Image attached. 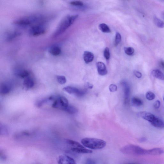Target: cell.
<instances>
[{"instance_id":"6da1fadb","label":"cell","mask_w":164,"mask_h":164,"mask_svg":"<svg viewBox=\"0 0 164 164\" xmlns=\"http://www.w3.org/2000/svg\"><path fill=\"white\" fill-rule=\"evenodd\" d=\"M48 18L40 14L31 15L22 17L14 22L16 25L21 27H27L41 23H46L48 21Z\"/></svg>"},{"instance_id":"7a4b0ae2","label":"cell","mask_w":164,"mask_h":164,"mask_svg":"<svg viewBox=\"0 0 164 164\" xmlns=\"http://www.w3.org/2000/svg\"><path fill=\"white\" fill-rule=\"evenodd\" d=\"M78 17V15H68L66 16L60 23L55 32L53 34L54 38H57L67 30L72 25L73 22Z\"/></svg>"},{"instance_id":"3957f363","label":"cell","mask_w":164,"mask_h":164,"mask_svg":"<svg viewBox=\"0 0 164 164\" xmlns=\"http://www.w3.org/2000/svg\"><path fill=\"white\" fill-rule=\"evenodd\" d=\"M83 145L88 148L97 150L104 148L106 145L105 141L91 137L83 138L81 141Z\"/></svg>"},{"instance_id":"277c9868","label":"cell","mask_w":164,"mask_h":164,"mask_svg":"<svg viewBox=\"0 0 164 164\" xmlns=\"http://www.w3.org/2000/svg\"><path fill=\"white\" fill-rule=\"evenodd\" d=\"M121 152L126 154L140 155L147 154V150L140 147L134 145L129 144L123 147L120 149Z\"/></svg>"},{"instance_id":"5b68a950","label":"cell","mask_w":164,"mask_h":164,"mask_svg":"<svg viewBox=\"0 0 164 164\" xmlns=\"http://www.w3.org/2000/svg\"><path fill=\"white\" fill-rule=\"evenodd\" d=\"M69 105L67 99L64 97L60 96L55 98L53 101L52 107L64 111Z\"/></svg>"},{"instance_id":"8992f818","label":"cell","mask_w":164,"mask_h":164,"mask_svg":"<svg viewBox=\"0 0 164 164\" xmlns=\"http://www.w3.org/2000/svg\"><path fill=\"white\" fill-rule=\"evenodd\" d=\"M46 23H41L33 26L29 31L31 35L37 36L42 35L46 32Z\"/></svg>"},{"instance_id":"52a82bcc","label":"cell","mask_w":164,"mask_h":164,"mask_svg":"<svg viewBox=\"0 0 164 164\" xmlns=\"http://www.w3.org/2000/svg\"><path fill=\"white\" fill-rule=\"evenodd\" d=\"M63 90L69 94L74 95L78 97L84 96L87 91L86 89L79 90L76 87L70 86L64 88H63Z\"/></svg>"},{"instance_id":"ba28073f","label":"cell","mask_w":164,"mask_h":164,"mask_svg":"<svg viewBox=\"0 0 164 164\" xmlns=\"http://www.w3.org/2000/svg\"><path fill=\"white\" fill-rule=\"evenodd\" d=\"M137 115L138 116L148 121L150 123L152 122L156 117V116L153 114L145 111L139 112L137 113Z\"/></svg>"},{"instance_id":"9c48e42d","label":"cell","mask_w":164,"mask_h":164,"mask_svg":"<svg viewBox=\"0 0 164 164\" xmlns=\"http://www.w3.org/2000/svg\"><path fill=\"white\" fill-rule=\"evenodd\" d=\"M57 162L59 164H76L75 161L73 158L67 155H60L57 159Z\"/></svg>"},{"instance_id":"30bf717a","label":"cell","mask_w":164,"mask_h":164,"mask_svg":"<svg viewBox=\"0 0 164 164\" xmlns=\"http://www.w3.org/2000/svg\"><path fill=\"white\" fill-rule=\"evenodd\" d=\"M123 86L124 92V103L127 104L129 101V99L130 93V88L128 83L125 82H123L122 83Z\"/></svg>"},{"instance_id":"8fae6325","label":"cell","mask_w":164,"mask_h":164,"mask_svg":"<svg viewBox=\"0 0 164 164\" xmlns=\"http://www.w3.org/2000/svg\"><path fill=\"white\" fill-rule=\"evenodd\" d=\"M98 73L100 76H104L108 73V71L105 64L101 62L96 63Z\"/></svg>"},{"instance_id":"7c38bea8","label":"cell","mask_w":164,"mask_h":164,"mask_svg":"<svg viewBox=\"0 0 164 164\" xmlns=\"http://www.w3.org/2000/svg\"><path fill=\"white\" fill-rule=\"evenodd\" d=\"M55 97L51 96L39 101L36 103V105L37 108H41L43 105L52 101H53Z\"/></svg>"},{"instance_id":"4fadbf2b","label":"cell","mask_w":164,"mask_h":164,"mask_svg":"<svg viewBox=\"0 0 164 164\" xmlns=\"http://www.w3.org/2000/svg\"><path fill=\"white\" fill-rule=\"evenodd\" d=\"M151 123L155 127L159 128H164V120L157 116L155 117Z\"/></svg>"},{"instance_id":"5bb4252c","label":"cell","mask_w":164,"mask_h":164,"mask_svg":"<svg viewBox=\"0 0 164 164\" xmlns=\"http://www.w3.org/2000/svg\"><path fill=\"white\" fill-rule=\"evenodd\" d=\"M35 84L33 80L30 77H27L25 78L23 82L24 87L28 90L32 88Z\"/></svg>"},{"instance_id":"9a60e30c","label":"cell","mask_w":164,"mask_h":164,"mask_svg":"<svg viewBox=\"0 0 164 164\" xmlns=\"http://www.w3.org/2000/svg\"><path fill=\"white\" fill-rule=\"evenodd\" d=\"M11 90V86L8 83H2L1 84V94H7L10 93Z\"/></svg>"},{"instance_id":"2e32d148","label":"cell","mask_w":164,"mask_h":164,"mask_svg":"<svg viewBox=\"0 0 164 164\" xmlns=\"http://www.w3.org/2000/svg\"><path fill=\"white\" fill-rule=\"evenodd\" d=\"M83 59L86 64L93 61L94 59V55L93 54L88 51H85L83 54Z\"/></svg>"},{"instance_id":"e0dca14e","label":"cell","mask_w":164,"mask_h":164,"mask_svg":"<svg viewBox=\"0 0 164 164\" xmlns=\"http://www.w3.org/2000/svg\"><path fill=\"white\" fill-rule=\"evenodd\" d=\"M164 153V151L161 148H154L147 150V154L157 155L162 154Z\"/></svg>"},{"instance_id":"ac0fdd59","label":"cell","mask_w":164,"mask_h":164,"mask_svg":"<svg viewBox=\"0 0 164 164\" xmlns=\"http://www.w3.org/2000/svg\"><path fill=\"white\" fill-rule=\"evenodd\" d=\"M71 150L73 152L79 154H89L93 152V151L90 149L84 148H72Z\"/></svg>"},{"instance_id":"d6986e66","label":"cell","mask_w":164,"mask_h":164,"mask_svg":"<svg viewBox=\"0 0 164 164\" xmlns=\"http://www.w3.org/2000/svg\"><path fill=\"white\" fill-rule=\"evenodd\" d=\"M152 74L155 78L161 80H164V74L158 69H155L152 71Z\"/></svg>"},{"instance_id":"ffe728a7","label":"cell","mask_w":164,"mask_h":164,"mask_svg":"<svg viewBox=\"0 0 164 164\" xmlns=\"http://www.w3.org/2000/svg\"><path fill=\"white\" fill-rule=\"evenodd\" d=\"M49 52L52 55L56 56H59L61 54V50L59 47L55 46L51 47Z\"/></svg>"},{"instance_id":"44dd1931","label":"cell","mask_w":164,"mask_h":164,"mask_svg":"<svg viewBox=\"0 0 164 164\" xmlns=\"http://www.w3.org/2000/svg\"><path fill=\"white\" fill-rule=\"evenodd\" d=\"M65 142L69 145L73 146V148H84V146L76 141L69 139H66Z\"/></svg>"},{"instance_id":"7402d4cb","label":"cell","mask_w":164,"mask_h":164,"mask_svg":"<svg viewBox=\"0 0 164 164\" xmlns=\"http://www.w3.org/2000/svg\"><path fill=\"white\" fill-rule=\"evenodd\" d=\"M0 134L4 136H7L9 135V131L7 127L3 124L0 125Z\"/></svg>"},{"instance_id":"603a6c76","label":"cell","mask_w":164,"mask_h":164,"mask_svg":"<svg viewBox=\"0 0 164 164\" xmlns=\"http://www.w3.org/2000/svg\"><path fill=\"white\" fill-rule=\"evenodd\" d=\"M64 111L68 113L72 114H76L78 112V110L76 107L72 105H69Z\"/></svg>"},{"instance_id":"cb8c5ba5","label":"cell","mask_w":164,"mask_h":164,"mask_svg":"<svg viewBox=\"0 0 164 164\" xmlns=\"http://www.w3.org/2000/svg\"><path fill=\"white\" fill-rule=\"evenodd\" d=\"M131 103L132 105L136 107H139L143 105L142 100L139 98L133 97L131 99Z\"/></svg>"},{"instance_id":"d4e9b609","label":"cell","mask_w":164,"mask_h":164,"mask_svg":"<svg viewBox=\"0 0 164 164\" xmlns=\"http://www.w3.org/2000/svg\"><path fill=\"white\" fill-rule=\"evenodd\" d=\"M99 29L103 33H109L111 32L110 28L107 25L105 24H100L99 25Z\"/></svg>"},{"instance_id":"484cf974","label":"cell","mask_w":164,"mask_h":164,"mask_svg":"<svg viewBox=\"0 0 164 164\" xmlns=\"http://www.w3.org/2000/svg\"><path fill=\"white\" fill-rule=\"evenodd\" d=\"M154 22L155 25L158 27L163 28L164 27V22L157 17H154Z\"/></svg>"},{"instance_id":"4316f807","label":"cell","mask_w":164,"mask_h":164,"mask_svg":"<svg viewBox=\"0 0 164 164\" xmlns=\"http://www.w3.org/2000/svg\"><path fill=\"white\" fill-rule=\"evenodd\" d=\"M18 76L22 78H25L29 75V73L27 70H22L19 72Z\"/></svg>"},{"instance_id":"83f0119b","label":"cell","mask_w":164,"mask_h":164,"mask_svg":"<svg viewBox=\"0 0 164 164\" xmlns=\"http://www.w3.org/2000/svg\"><path fill=\"white\" fill-rule=\"evenodd\" d=\"M124 50L125 53L129 56L133 55L135 52L134 49L132 47H125Z\"/></svg>"},{"instance_id":"f1b7e54d","label":"cell","mask_w":164,"mask_h":164,"mask_svg":"<svg viewBox=\"0 0 164 164\" xmlns=\"http://www.w3.org/2000/svg\"><path fill=\"white\" fill-rule=\"evenodd\" d=\"M56 79L57 82L60 84H64L67 82V79L64 76H57L56 77Z\"/></svg>"},{"instance_id":"f546056e","label":"cell","mask_w":164,"mask_h":164,"mask_svg":"<svg viewBox=\"0 0 164 164\" xmlns=\"http://www.w3.org/2000/svg\"><path fill=\"white\" fill-rule=\"evenodd\" d=\"M146 99L149 100L154 99L155 97V94L151 91H148L146 94Z\"/></svg>"},{"instance_id":"4dcf8cb0","label":"cell","mask_w":164,"mask_h":164,"mask_svg":"<svg viewBox=\"0 0 164 164\" xmlns=\"http://www.w3.org/2000/svg\"><path fill=\"white\" fill-rule=\"evenodd\" d=\"M122 37L120 34L118 33L116 34V39H115V45L117 46L120 44L121 41Z\"/></svg>"},{"instance_id":"1f68e13d","label":"cell","mask_w":164,"mask_h":164,"mask_svg":"<svg viewBox=\"0 0 164 164\" xmlns=\"http://www.w3.org/2000/svg\"><path fill=\"white\" fill-rule=\"evenodd\" d=\"M103 55H104V57L106 60H108L110 59V51H109V50L108 48L106 47L105 48L104 52H103Z\"/></svg>"},{"instance_id":"d6a6232c","label":"cell","mask_w":164,"mask_h":164,"mask_svg":"<svg viewBox=\"0 0 164 164\" xmlns=\"http://www.w3.org/2000/svg\"><path fill=\"white\" fill-rule=\"evenodd\" d=\"M19 35L20 33H19L14 32L10 34L9 36H8V39L11 40L13 39L14 38H15L16 37Z\"/></svg>"},{"instance_id":"836d02e7","label":"cell","mask_w":164,"mask_h":164,"mask_svg":"<svg viewBox=\"0 0 164 164\" xmlns=\"http://www.w3.org/2000/svg\"><path fill=\"white\" fill-rule=\"evenodd\" d=\"M70 4L76 6H82L83 5V3L80 1H72L70 3Z\"/></svg>"},{"instance_id":"e575fe53","label":"cell","mask_w":164,"mask_h":164,"mask_svg":"<svg viewBox=\"0 0 164 164\" xmlns=\"http://www.w3.org/2000/svg\"><path fill=\"white\" fill-rule=\"evenodd\" d=\"M117 86L115 84H111L109 86V90L112 93H114L117 91Z\"/></svg>"},{"instance_id":"d590c367","label":"cell","mask_w":164,"mask_h":164,"mask_svg":"<svg viewBox=\"0 0 164 164\" xmlns=\"http://www.w3.org/2000/svg\"><path fill=\"white\" fill-rule=\"evenodd\" d=\"M134 74L138 78H140L142 76V74L140 72L137 71H134Z\"/></svg>"},{"instance_id":"8d00e7d4","label":"cell","mask_w":164,"mask_h":164,"mask_svg":"<svg viewBox=\"0 0 164 164\" xmlns=\"http://www.w3.org/2000/svg\"><path fill=\"white\" fill-rule=\"evenodd\" d=\"M0 159L2 161H5L7 159V157L3 152L1 151L0 153Z\"/></svg>"},{"instance_id":"74e56055","label":"cell","mask_w":164,"mask_h":164,"mask_svg":"<svg viewBox=\"0 0 164 164\" xmlns=\"http://www.w3.org/2000/svg\"><path fill=\"white\" fill-rule=\"evenodd\" d=\"M160 105L161 103L160 101L157 100L154 103V107L155 109L159 108L160 107Z\"/></svg>"},{"instance_id":"f35d334b","label":"cell","mask_w":164,"mask_h":164,"mask_svg":"<svg viewBox=\"0 0 164 164\" xmlns=\"http://www.w3.org/2000/svg\"><path fill=\"white\" fill-rule=\"evenodd\" d=\"M86 163L87 164H96V163L93 160L90 159V158H88L86 160Z\"/></svg>"},{"instance_id":"ab89813d","label":"cell","mask_w":164,"mask_h":164,"mask_svg":"<svg viewBox=\"0 0 164 164\" xmlns=\"http://www.w3.org/2000/svg\"><path fill=\"white\" fill-rule=\"evenodd\" d=\"M85 87L86 88L89 89H92L93 88V85L91 84V83L87 82L86 83Z\"/></svg>"},{"instance_id":"60d3db41","label":"cell","mask_w":164,"mask_h":164,"mask_svg":"<svg viewBox=\"0 0 164 164\" xmlns=\"http://www.w3.org/2000/svg\"><path fill=\"white\" fill-rule=\"evenodd\" d=\"M159 65L160 67L164 70V61H161L159 62Z\"/></svg>"},{"instance_id":"b9f144b4","label":"cell","mask_w":164,"mask_h":164,"mask_svg":"<svg viewBox=\"0 0 164 164\" xmlns=\"http://www.w3.org/2000/svg\"><path fill=\"white\" fill-rule=\"evenodd\" d=\"M146 140V139L145 137H142L140 138L139 140V142H145Z\"/></svg>"},{"instance_id":"7bdbcfd3","label":"cell","mask_w":164,"mask_h":164,"mask_svg":"<svg viewBox=\"0 0 164 164\" xmlns=\"http://www.w3.org/2000/svg\"><path fill=\"white\" fill-rule=\"evenodd\" d=\"M163 100H164V97H163Z\"/></svg>"}]
</instances>
